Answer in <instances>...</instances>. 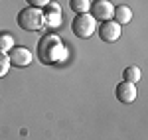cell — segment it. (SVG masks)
<instances>
[{"label":"cell","instance_id":"6da1fadb","mask_svg":"<svg viewBox=\"0 0 148 140\" xmlns=\"http://www.w3.org/2000/svg\"><path fill=\"white\" fill-rule=\"evenodd\" d=\"M36 53H38V59H40L44 65H57V63L65 61V57H67L65 46H63V42H61L56 34H46L44 36V38L38 42Z\"/></svg>","mask_w":148,"mask_h":140},{"label":"cell","instance_id":"4fadbf2b","mask_svg":"<svg viewBox=\"0 0 148 140\" xmlns=\"http://www.w3.org/2000/svg\"><path fill=\"white\" fill-rule=\"evenodd\" d=\"M8 71H10V59H8L6 53L0 51V77H4Z\"/></svg>","mask_w":148,"mask_h":140},{"label":"cell","instance_id":"277c9868","mask_svg":"<svg viewBox=\"0 0 148 140\" xmlns=\"http://www.w3.org/2000/svg\"><path fill=\"white\" fill-rule=\"evenodd\" d=\"M91 16L95 20H101V22H107V20H111L114 14V4L113 2H109V0H95L91 4Z\"/></svg>","mask_w":148,"mask_h":140},{"label":"cell","instance_id":"8fae6325","mask_svg":"<svg viewBox=\"0 0 148 140\" xmlns=\"http://www.w3.org/2000/svg\"><path fill=\"white\" fill-rule=\"evenodd\" d=\"M69 8L77 14H85L91 8V0H69Z\"/></svg>","mask_w":148,"mask_h":140},{"label":"cell","instance_id":"9c48e42d","mask_svg":"<svg viewBox=\"0 0 148 140\" xmlns=\"http://www.w3.org/2000/svg\"><path fill=\"white\" fill-rule=\"evenodd\" d=\"M114 22L119 24V26H123V24H128L132 20V10L125 6V4H121V6H114V14H113Z\"/></svg>","mask_w":148,"mask_h":140},{"label":"cell","instance_id":"52a82bcc","mask_svg":"<svg viewBox=\"0 0 148 140\" xmlns=\"http://www.w3.org/2000/svg\"><path fill=\"white\" fill-rule=\"evenodd\" d=\"M114 95H116V99H119L121 103L130 105V103H134V99H136V87H134L132 83L121 81L116 85V89H114Z\"/></svg>","mask_w":148,"mask_h":140},{"label":"cell","instance_id":"7a4b0ae2","mask_svg":"<svg viewBox=\"0 0 148 140\" xmlns=\"http://www.w3.org/2000/svg\"><path fill=\"white\" fill-rule=\"evenodd\" d=\"M18 26L26 32H38L44 26V12L40 8H22L18 12Z\"/></svg>","mask_w":148,"mask_h":140},{"label":"cell","instance_id":"7c38bea8","mask_svg":"<svg viewBox=\"0 0 148 140\" xmlns=\"http://www.w3.org/2000/svg\"><path fill=\"white\" fill-rule=\"evenodd\" d=\"M12 47H14V36L8 34V32H2L0 34V51L6 53V51H10Z\"/></svg>","mask_w":148,"mask_h":140},{"label":"cell","instance_id":"ba28073f","mask_svg":"<svg viewBox=\"0 0 148 140\" xmlns=\"http://www.w3.org/2000/svg\"><path fill=\"white\" fill-rule=\"evenodd\" d=\"M44 26L49 28H59L61 26V8L57 2H49L47 10L44 12Z\"/></svg>","mask_w":148,"mask_h":140},{"label":"cell","instance_id":"30bf717a","mask_svg":"<svg viewBox=\"0 0 148 140\" xmlns=\"http://www.w3.org/2000/svg\"><path fill=\"white\" fill-rule=\"evenodd\" d=\"M140 77H142V73H140V67H136V65H130V67H126L123 71V81H126V83L136 85L140 81Z\"/></svg>","mask_w":148,"mask_h":140},{"label":"cell","instance_id":"5b68a950","mask_svg":"<svg viewBox=\"0 0 148 140\" xmlns=\"http://www.w3.org/2000/svg\"><path fill=\"white\" fill-rule=\"evenodd\" d=\"M8 59H10V65H16V67H26V65H30L32 63V51L30 49H26L22 46H14L8 51Z\"/></svg>","mask_w":148,"mask_h":140},{"label":"cell","instance_id":"8992f818","mask_svg":"<svg viewBox=\"0 0 148 140\" xmlns=\"http://www.w3.org/2000/svg\"><path fill=\"white\" fill-rule=\"evenodd\" d=\"M99 38H101L103 42H107V44L116 42V40L121 38V26L114 22V20H107V22H103L101 28H99Z\"/></svg>","mask_w":148,"mask_h":140},{"label":"cell","instance_id":"3957f363","mask_svg":"<svg viewBox=\"0 0 148 140\" xmlns=\"http://www.w3.org/2000/svg\"><path fill=\"white\" fill-rule=\"evenodd\" d=\"M71 30H73V34L77 36V38H89V36L95 34V30H97V20L93 18L89 12H85V14H77L75 18H73V22H71Z\"/></svg>","mask_w":148,"mask_h":140},{"label":"cell","instance_id":"5bb4252c","mask_svg":"<svg viewBox=\"0 0 148 140\" xmlns=\"http://www.w3.org/2000/svg\"><path fill=\"white\" fill-rule=\"evenodd\" d=\"M26 2H28L32 8H40V10H42V8H46L51 0H26Z\"/></svg>","mask_w":148,"mask_h":140}]
</instances>
